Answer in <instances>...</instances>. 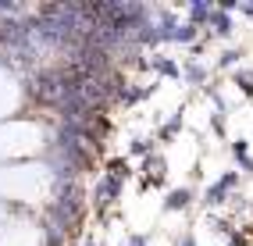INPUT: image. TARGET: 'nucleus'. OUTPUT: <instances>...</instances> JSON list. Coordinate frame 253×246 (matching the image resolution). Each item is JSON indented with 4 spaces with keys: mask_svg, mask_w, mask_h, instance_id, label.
Segmentation results:
<instances>
[{
    "mask_svg": "<svg viewBox=\"0 0 253 246\" xmlns=\"http://www.w3.org/2000/svg\"><path fill=\"white\" fill-rule=\"evenodd\" d=\"M14 100H18V89H14V82L0 75V118L14 107Z\"/></svg>",
    "mask_w": 253,
    "mask_h": 246,
    "instance_id": "f257e3e1",
    "label": "nucleus"
}]
</instances>
